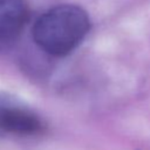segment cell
Segmentation results:
<instances>
[{"label": "cell", "mask_w": 150, "mask_h": 150, "mask_svg": "<svg viewBox=\"0 0 150 150\" xmlns=\"http://www.w3.org/2000/svg\"><path fill=\"white\" fill-rule=\"evenodd\" d=\"M89 29L88 14L81 7L60 5L38 18L33 26V39L43 52L63 56L82 42Z\"/></svg>", "instance_id": "cell-1"}, {"label": "cell", "mask_w": 150, "mask_h": 150, "mask_svg": "<svg viewBox=\"0 0 150 150\" xmlns=\"http://www.w3.org/2000/svg\"><path fill=\"white\" fill-rule=\"evenodd\" d=\"M42 128L41 120L35 114L0 98V130L18 135H33Z\"/></svg>", "instance_id": "cell-2"}, {"label": "cell", "mask_w": 150, "mask_h": 150, "mask_svg": "<svg viewBox=\"0 0 150 150\" xmlns=\"http://www.w3.org/2000/svg\"><path fill=\"white\" fill-rule=\"evenodd\" d=\"M29 19L25 0H0V41H11L20 35Z\"/></svg>", "instance_id": "cell-3"}]
</instances>
